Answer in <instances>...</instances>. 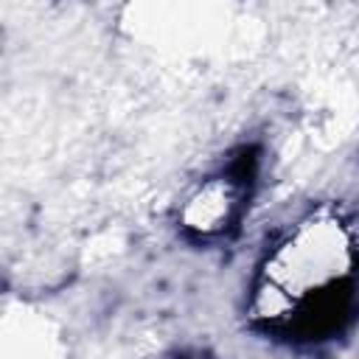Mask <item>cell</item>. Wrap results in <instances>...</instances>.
<instances>
[{
  "instance_id": "obj_1",
  "label": "cell",
  "mask_w": 359,
  "mask_h": 359,
  "mask_svg": "<svg viewBox=\"0 0 359 359\" xmlns=\"http://www.w3.org/2000/svg\"><path fill=\"white\" fill-rule=\"evenodd\" d=\"M359 269V244L351 224L334 210H314L266 252L252 314L269 325L289 323L300 311L328 306Z\"/></svg>"
},
{
  "instance_id": "obj_2",
  "label": "cell",
  "mask_w": 359,
  "mask_h": 359,
  "mask_svg": "<svg viewBox=\"0 0 359 359\" xmlns=\"http://www.w3.org/2000/svg\"><path fill=\"white\" fill-rule=\"evenodd\" d=\"M247 182L227 171L199 180L180 205V227L194 238H219L236 227L244 213Z\"/></svg>"
}]
</instances>
